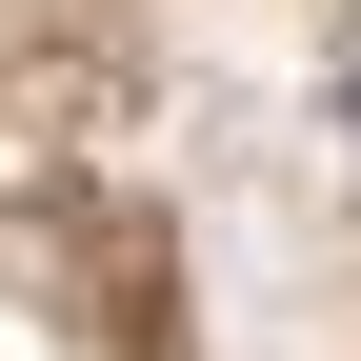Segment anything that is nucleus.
Wrapping results in <instances>:
<instances>
[{"mask_svg": "<svg viewBox=\"0 0 361 361\" xmlns=\"http://www.w3.org/2000/svg\"><path fill=\"white\" fill-rule=\"evenodd\" d=\"M341 101H361V80H341Z\"/></svg>", "mask_w": 361, "mask_h": 361, "instance_id": "obj_1", "label": "nucleus"}]
</instances>
